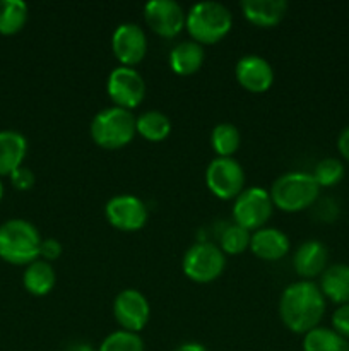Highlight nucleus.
<instances>
[{
    "label": "nucleus",
    "instance_id": "32",
    "mask_svg": "<svg viewBox=\"0 0 349 351\" xmlns=\"http://www.w3.org/2000/svg\"><path fill=\"white\" fill-rule=\"evenodd\" d=\"M337 215H339V208L337 204H335L334 199L327 197L324 199V201H320V204H318L317 208V216L320 218V221L331 223L337 218Z\"/></svg>",
    "mask_w": 349,
    "mask_h": 351
},
{
    "label": "nucleus",
    "instance_id": "4",
    "mask_svg": "<svg viewBox=\"0 0 349 351\" xmlns=\"http://www.w3.org/2000/svg\"><path fill=\"white\" fill-rule=\"evenodd\" d=\"M91 139L106 151H116L132 143L135 137V117L129 110L108 106L99 110L91 120Z\"/></svg>",
    "mask_w": 349,
    "mask_h": 351
},
{
    "label": "nucleus",
    "instance_id": "27",
    "mask_svg": "<svg viewBox=\"0 0 349 351\" xmlns=\"http://www.w3.org/2000/svg\"><path fill=\"white\" fill-rule=\"evenodd\" d=\"M344 165L342 161L335 160V158H325V160H320L317 165H315L313 170V178L318 184V187H334L339 182L344 178Z\"/></svg>",
    "mask_w": 349,
    "mask_h": 351
},
{
    "label": "nucleus",
    "instance_id": "3",
    "mask_svg": "<svg viewBox=\"0 0 349 351\" xmlns=\"http://www.w3.org/2000/svg\"><path fill=\"white\" fill-rule=\"evenodd\" d=\"M233 16L226 5L219 2H198L190 7L185 21V29L190 40L198 45L219 43L231 31Z\"/></svg>",
    "mask_w": 349,
    "mask_h": 351
},
{
    "label": "nucleus",
    "instance_id": "26",
    "mask_svg": "<svg viewBox=\"0 0 349 351\" xmlns=\"http://www.w3.org/2000/svg\"><path fill=\"white\" fill-rule=\"evenodd\" d=\"M250 239H252V232L233 223L226 226L219 235V249L228 256H240L250 249Z\"/></svg>",
    "mask_w": 349,
    "mask_h": 351
},
{
    "label": "nucleus",
    "instance_id": "6",
    "mask_svg": "<svg viewBox=\"0 0 349 351\" xmlns=\"http://www.w3.org/2000/svg\"><path fill=\"white\" fill-rule=\"evenodd\" d=\"M226 267V256L218 245L209 242L194 243L185 252L181 261L183 274L190 281L198 285H207L218 280Z\"/></svg>",
    "mask_w": 349,
    "mask_h": 351
},
{
    "label": "nucleus",
    "instance_id": "9",
    "mask_svg": "<svg viewBox=\"0 0 349 351\" xmlns=\"http://www.w3.org/2000/svg\"><path fill=\"white\" fill-rule=\"evenodd\" d=\"M106 93L113 101V106L132 112L144 101L146 82L133 67L118 65L109 72L106 79Z\"/></svg>",
    "mask_w": 349,
    "mask_h": 351
},
{
    "label": "nucleus",
    "instance_id": "8",
    "mask_svg": "<svg viewBox=\"0 0 349 351\" xmlns=\"http://www.w3.org/2000/svg\"><path fill=\"white\" fill-rule=\"evenodd\" d=\"M205 185L221 201H235L245 191V171L235 158H214L205 170Z\"/></svg>",
    "mask_w": 349,
    "mask_h": 351
},
{
    "label": "nucleus",
    "instance_id": "25",
    "mask_svg": "<svg viewBox=\"0 0 349 351\" xmlns=\"http://www.w3.org/2000/svg\"><path fill=\"white\" fill-rule=\"evenodd\" d=\"M27 23V5L23 0H0V34L12 36Z\"/></svg>",
    "mask_w": 349,
    "mask_h": 351
},
{
    "label": "nucleus",
    "instance_id": "23",
    "mask_svg": "<svg viewBox=\"0 0 349 351\" xmlns=\"http://www.w3.org/2000/svg\"><path fill=\"white\" fill-rule=\"evenodd\" d=\"M242 146V134L238 127L229 122H221L212 129L211 147L218 158H233Z\"/></svg>",
    "mask_w": 349,
    "mask_h": 351
},
{
    "label": "nucleus",
    "instance_id": "12",
    "mask_svg": "<svg viewBox=\"0 0 349 351\" xmlns=\"http://www.w3.org/2000/svg\"><path fill=\"white\" fill-rule=\"evenodd\" d=\"M144 19L153 33L170 40L185 29L187 12L174 0H151L144 5Z\"/></svg>",
    "mask_w": 349,
    "mask_h": 351
},
{
    "label": "nucleus",
    "instance_id": "36",
    "mask_svg": "<svg viewBox=\"0 0 349 351\" xmlns=\"http://www.w3.org/2000/svg\"><path fill=\"white\" fill-rule=\"evenodd\" d=\"M2 197H3V184L2 180H0V201H2Z\"/></svg>",
    "mask_w": 349,
    "mask_h": 351
},
{
    "label": "nucleus",
    "instance_id": "10",
    "mask_svg": "<svg viewBox=\"0 0 349 351\" xmlns=\"http://www.w3.org/2000/svg\"><path fill=\"white\" fill-rule=\"evenodd\" d=\"M113 317L123 331L139 335L151 317V305L142 291L125 288L113 300Z\"/></svg>",
    "mask_w": 349,
    "mask_h": 351
},
{
    "label": "nucleus",
    "instance_id": "29",
    "mask_svg": "<svg viewBox=\"0 0 349 351\" xmlns=\"http://www.w3.org/2000/svg\"><path fill=\"white\" fill-rule=\"evenodd\" d=\"M34 182H36V177H34L33 171L26 167L17 168V170L10 175V184H12V187L16 189V191H29V189H33Z\"/></svg>",
    "mask_w": 349,
    "mask_h": 351
},
{
    "label": "nucleus",
    "instance_id": "20",
    "mask_svg": "<svg viewBox=\"0 0 349 351\" xmlns=\"http://www.w3.org/2000/svg\"><path fill=\"white\" fill-rule=\"evenodd\" d=\"M320 291L327 300L337 305L349 304V266L334 264L328 266L320 276Z\"/></svg>",
    "mask_w": 349,
    "mask_h": 351
},
{
    "label": "nucleus",
    "instance_id": "34",
    "mask_svg": "<svg viewBox=\"0 0 349 351\" xmlns=\"http://www.w3.org/2000/svg\"><path fill=\"white\" fill-rule=\"evenodd\" d=\"M173 351H209L205 348L202 343H197V341H187V343H181L180 346H177Z\"/></svg>",
    "mask_w": 349,
    "mask_h": 351
},
{
    "label": "nucleus",
    "instance_id": "24",
    "mask_svg": "<svg viewBox=\"0 0 349 351\" xmlns=\"http://www.w3.org/2000/svg\"><path fill=\"white\" fill-rule=\"evenodd\" d=\"M303 351H349V343L334 329L318 326L305 335Z\"/></svg>",
    "mask_w": 349,
    "mask_h": 351
},
{
    "label": "nucleus",
    "instance_id": "5",
    "mask_svg": "<svg viewBox=\"0 0 349 351\" xmlns=\"http://www.w3.org/2000/svg\"><path fill=\"white\" fill-rule=\"evenodd\" d=\"M269 194L274 208L284 213H300L317 202L320 187L311 173L287 171L276 178Z\"/></svg>",
    "mask_w": 349,
    "mask_h": 351
},
{
    "label": "nucleus",
    "instance_id": "17",
    "mask_svg": "<svg viewBox=\"0 0 349 351\" xmlns=\"http://www.w3.org/2000/svg\"><path fill=\"white\" fill-rule=\"evenodd\" d=\"M240 7L245 19L257 27L277 26L287 12V2L284 0H245Z\"/></svg>",
    "mask_w": 349,
    "mask_h": 351
},
{
    "label": "nucleus",
    "instance_id": "30",
    "mask_svg": "<svg viewBox=\"0 0 349 351\" xmlns=\"http://www.w3.org/2000/svg\"><path fill=\"white\" fill-rule=\"evenodd\" d=\"M62 252H64V247L58 242L57 239H44L41 240L40 245V259L47 261V263H53V261L60 259Z\"/></svg>",
    "mask_w": 349,
    "mask_h": 351
},
{
    "label": "nucleus",
    "instance_id": "14",
    "mask_svg": "<svg viewBox=\"0 0 349 351\" xmlns=\"http://www.w3.org/2000/svg\"><path fill=\"white\" fill-rule=\"evenodd\" d=\"M235 77L238 84L248 93H266L274 84V69L263 57L248 53L235 65Z\"/></svg>",
    "mask_w": 349,
    "mask_h": 351
},
{
    "label": "nucleus",
    "instance_id": "21",
    "mask_svg": "<svg viewBox=\"0 0 349 351\" xmlns=\"http://www.w3.org/2000/svg\"><path fill=\"white\" fill-rule=\"evenodd\" d=\"M57 283V274H55L53 266L43 259H36L26 266L23 274V285L27 293L34 297H44L50 293Z\"/></svg>",
    "mask_w": 349,
    "mask_h": 351
},
{
    "label": "nucleus",
    "instance_id": "2",
    "mask_svg": "<svg viewBox=\"0 0 349 351\" xmlns=\"http://www.w3.org/2000/svg\"><path fill=\"white\" fill-rule=\"evenodd\" d=\"M41 235L27 219H7L0 225V259L12 266H29L40 259Z\"/></svg>",
    "mask_w": 349,
    "mask_h": 351
},
{
    "label": "nucleus",
    "instance_id": "28",
    "mask_svg": "<svg viewBox=\"0 0 349 351\" xmlns=\"http://www.w3.org/2000/svg\"><path fill=\"white\" fill-rule=\"evenodd\" d=\"M98 351H144V341L135 332L118 329L103 339Z\"/></svg>",
    "mask_w": 349,
    "mask_h": 351
},
{
    "label": "nucleus",
    "instance_id": "22",
    "mask_svg": "<svg viewBox=\"0 0 349 351\" xmlns=\"http://www.w3.org/2000/svg\"><path fill=\"white\" fill-rule=\"evenodd\" d=\"M135 130L149 143H161L171 134V120L157 110H147L135 117Z\"/></svg>",
    "mask_w": 349,
    "mask_h": 351
},
{
    "label": "nucleus",
    "instance_id": "15",
    "mask_svg": "<svg viewBox=\"0 0 349 351\" xmlns=\"http://www.w3.org/2000/svg\"><path fill=\"white\" fill-rule=\"evenodd\" d=\"M327 261L328 250L325 243L318 240H307L294 252L293 267L298 276L311 281L313 278L322 276V273L327 269Z\"/></svg>",
    "mask_w": 349,
    "mask_h": 351
},
{
    "label": "nucleus",
    "instance_id": "11",
    "mask_svg": "<svg viewBox=\"0 0 349 351\" xmlns=\"http://www.w3.org/2000/svg\"><path fill=\"white\" fill-rule=\"evenodd\" d=\"M105 216L113 228L125 233L139 232L149 219V211L144 201L130 194L115 195L105 206Z\"/></svg>",
    "mask_w": 349,
    "mask_h": 351
},
{
    "label": "nucleus",
    "instance_id": "35",
    "mask_svg": "<svg viewBox=\"0 0 349 351\" xmlns=\"http://www.w3.org/2000/svg\"><path fill=\"white\" fill-rule=\"evenodd\" d=\"M65 351H98V350L92 348L89 343H74V345L68 346V348Z\"/></svg>",
    "mask_w": 349,
    "mask_h": 351
},
{
    "label": "nucleus",
    "instance_id": "33",
    "mask_svg": "<svg viewBox=\"0 0 349 351\" xmlns=\"http://www.w3.org/2000/svg\"><path fill=\"white\" fill-rule=\"evenodd\" d=\"M337 149L341 156L349 163V125L342 129V132L337 137Z\"/></svg>",
    "mask_w": 349,
    "mask_h": 351
},
{
    "label": "nucleus",
    "instance_id": "18",
    "mask_svg": "<svg viewBox=\"0 0 349 351\" xmlns=\"http://www.w3.org/2000/svg\"><path fill=\"white\" fill-rule=\"evenodd\" d=\"M27 141L17 130H0V177H10L23 167Z\"/></svg>",
    "mask_w": 349,
    "mask_h": 351
},
{
    "label": "nucleus",
    "instance_id": "31",
    "mask_svg": "<svg viewBox=\"0 0 349 351\" xmlns=\"http://www.w3.org/2000/svg\"><path fill=\"white\" fill-rule=\"evenodd\" d=\"M332 326H334V331L339 332L342 338H349V304L339 305V308L332 315Z\"/></svg>",
    "mask_w": 349,
    "mask_h": 351
},
{
    "label": "nucleus",
    "instance_id": "19",
    "mask_svg": "<svg viewBox=\"0 0 349 351\" xmlns=\"http://www.w3.org/2000/svg\"><path fill=\"white\" fill-rule=\"evenodd\" d=\"M205 58L204 47L194 40L180 41L170 51V69L178 75H192L198 72Z\"/></svg>",
    "mask_w": 349,
    "mask_h": 351
},
{
    "label": "nucleus",
    "instance_id": "13",
    "mask_svg": "<svg viewBox=\"0 0 349 351\" xmlns=\"http://www.w3.org/2000/svg\"><path fill=\"white\" fill-rule=\"evenodd\" d=\"M112 50L123 67H135L147 53V38L142 27L133 23L116 26L112 36Z\"/></svg>",
    "mask_w": 349,
    "mask_h": 351
},
{
    "label": "nucleus",
    "instance_id": "1",
    "mask_svg": "<svg viewBox=\"0 0 349 351\" xmlns=\"http://www.w3.org/2000/svg\"><path fill=\"white\" fill-rule=\"evenodd\" d=\"M325 297L313 281H294L279 298V317L294 335H307L318 328L325 314Z\"/></svg>",
    "mask_w": 349,
    "mask_h": 351
},
{
    "label": "nucleus",
    "instance_id": "16",
    "mask_svg": "<svg viewBox=\"0 0 349 351\" xmlns=\"http://www.w3.org/2000/svg\"><path fill=\"white\" fill-rule=\"evenodd\" d=\"M291 249V242L284 232L279 228H260L252 233L250 250L255 257L262 261H281Z\"/></svg>",
    "mask_w": 349,
    "mask_h": 351
},
{
    "label": "nucleus",
    "instance_id": "7",
    "mask_svg": "<svg viewBox=\"0 0 349 351\" xmlns=\"http://www.w3.org/2000/svg\"><path fill=\"white\" fill-rule=\"evenodd\" d=\"M272 211L274 204L269 191L262 187H248L235 199L231 215L236 225L253 233L266 226Z\"/></svg>",
    "mask_w": 349,
    "mask_h": 351
}]
</instances>
